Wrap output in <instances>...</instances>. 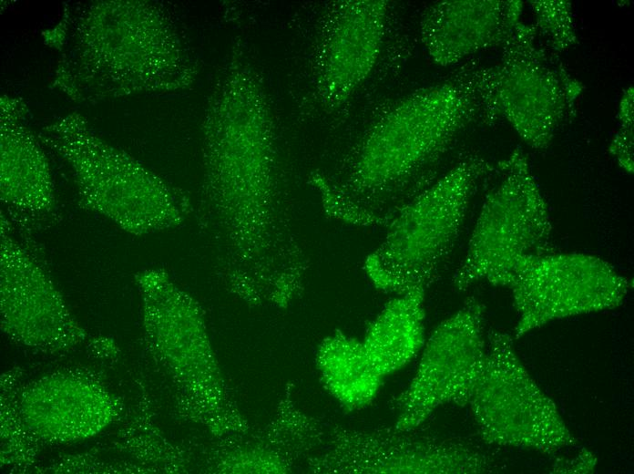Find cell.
Returning a JSON list of instances; mask_svg holds the SVG:
<instances>
[{
    "instance_id": "1",
    "label": "cell",
    "mask_w": 634,
    "mask_h": 474,
    "mask_svg": "<svg viewBox=\"0 0 634 474\" xmlns=\"http://www.w3.org/2000/svg\"><path fill=\"white\" fill-rule=\"evenodd\" d=\"M198 224L231 294L286 308L305 287L309 258L294 222L265 92H214L203 127Z\"/></svg>"
},
{
    "instance_id": "2",
    "label": "cell",
    "mask_w": 634,
    "mask_h": 474,
    "mask_svg": "<svg viewBox=\"0 0 634 474\" xmlns=\"http://www.w3.org/2000/svg\"><path fill=\"white\" fill-rule=\"evenodd\" d=\"M476 120L482 104L469 67L388 104L309 182L329 217L388 225L436 180L442 160Z\"/></svg>"
},
{
    "instance_id": "3",
    "label": "cell",
    "mask_w": 634,
    "mask_h": 474,
    "mask_svg": "<svg viewBox=\"0 0 634 474\" xmlns=\"http://www.w3.org/2000/svg\"><path fill=\"white\" fill-rule=\"evenodd\" d=\"M72 116L43 129L39 139L68 164L79 205L141 236L180 225L192 212L179 188L97 138Z\"/></svg>"
},
{
    "instance_id": "4",
    "label": "cell",
    "mask_w": 634,
    "mask_h": 474,
    "mask_svg": "<svg viewBox=\"0 0 634 474\" xmlns=\"http://www.w3.org/2000/svg\"><path fill=\"white\" fill-rule=\"evenodd\" d=\"M494 170L468 155L398 212L363 264L376 289L425 294L456 244L480 181Z\"/></svg>"
},
{
    "instance_id": "5",
    "label": "cell",
    "mask_w": 634,
    "mask_h": 474,
    "mask_svg": "<svg viewBox=\"0 0 634 474\" xmlns=\"http://www.w3.org/2000/svg\"><path fill=\"white\" fill-rule=\"evenodd\" d=\"M498 63L473 68L482 121L506 120L532 149H546L573 119L584 86L545 47L532 24L520 22Z\"/></svg>"
},
{
    "instance_id": "6",
    "label": "cell",
    "mask_w": 634,
    "mask_h": 474,
    "mask_svg": "<svg viewBox=\"0 0 634 474\" xmlns=\"http://www.w3.org/2000/svg\"><path fill=\"white\" fill-rule=\"evenodd\" d=\"M498 171L452 278L459 291L478 282L503 286L519 258L556 252L548 206L527 157L515 150Z\"/></svg>"
},
{
    "instance_id": "7",
    "label": "cell",
    "mask_w": 634,
    "mask_h": 474,
    "mask_svg": "<svg viewBox=\"0 0 634 474\" xmlns=\"http://www.w3.org/2000/svg\"><path fill=\"white\" fill-rule=\"evenodd\" d=\"M467 405L481 438L488 444L551 455L577 443L556 404L523 366L506 333L487 332L484 364Z\"/></svg>"
},
{
    "instance_id": "8",
    "label": "cell",
    "mask_w": 634,
    "mask_h": 474,
    "mask_svg": "<svg viewBox=\"0 0 634 474\" xmlns=\"http://www.w3.org/2000/svg\"><path fill=\"white\" fill-rule=\"evenodd\" d=\"M503 286L513 296L519 338L554 320L617 308L630 283L600 257L553 252L519 258Z\"/></svg>"
},
{
    "instance_id": "9",
    "label": "cell",
    "mask_w": 634,
    "mask_h": 474,
    "mask_svg": "<svg viewBox=\"0 0 634 474\" xmlns=\"http://www.w3.org/2000/svg\"><path fill=\"white\" fill-rule=\"evenodd\" d=\"M394 427L366 429L334 426L321 452L306 459L313 473L476 474L493 469L490 458L462 441Z\"/></svg>"
},
{
    "instance_id": "10",
    "label": "cell",
    "mask_w": 634,
    "mask_h": 474,
    "mask_svg": "<svg viewBox=\"0 0 634 474\" xmlns=\"http://www.w3.org/2000/svg\"><path fill=\"white\" fill-rule=\"evenodd\" d=\"M389 2L329 3L319 17L309 60L314 104L326 113L341 109L378 68L388 39Z\"/></svg>"
},
{
    "instance_id": "11",
    "label": "cell",
    "mask_w": 634,
    "mask_h": 474,
    "mask_svg": "<svg viewBox=\"0 0 634 474\" xmlns=\"http://www.w3.org/2000/svg\"><path fill=\"white\" fill-rule=\"evenodd\" d=\"M484 314L469 298L433 331L414 377L389 401L395 428L417 429L439 407L468 404L485 360Z\"/></svg>"
},
{
    "instance_id": "12",
    "label": "cell",
    "mask_w": 634,
    "mask_h": 474,
    "mask_svg": "<svg viewBox=\"0 0 634 474\" xmlns=\"http://www.w3.org/2000/svg\"><path fill=\"white\" fill-rule=\"evenodd\" d=\"M33 250L1 213V312L4 329L31 343L65 342L81 331Z\"/></svg>"
},
{
    "instance_id": "13",
    "label": "cell",
    "mask_w": 634,
    "mask_h": 474,
    "mask_svg": "<svg viewBox=\"0 0 634 474\" xmlns=\"http://www.w3.org/2000/svg\"><path fill=\"white\" fill-rule=\"evenodd\" d=\"M517 0H445L430 5L420 20L421 41L443 67L481 50L502 47L522 22Z\"/></svg>"
},
{
    "instance_id": "14",
    "label": "cell",
    "mask_w": 634,
    "mask_h": 474,
    "mask_svg": "<svg viewBox=\"0 0 634 474\" xmlns=\"http://www.w3.org/2000/svg\"><path fill=\"white\" fill-rule=\"evenodd\" d=\"M3 213L27 237L55 222L57 207L48 161L39 141L19 121H1Z\"/></svg>"
},
{
    "instance_id": "15",
    "label": "cell",
    "mask_w": 634,
    "mask_h": 474,
    "mask_svg": "<svg viewBox=\"0 0 634 474\" xmlns=\"http://www.w3.org/2000/svg\"><path fill=\"white\" fill-rule=\"evenodd\" d=\"M315 365L321 385L349 413L370 406L383 379L371 363L362 341L341 330L318 345Z\"/></svg>"
},
{
    "instance_id": "16",
    "label": "cell",
    "mask_w": 634,
    "mask_h": 474,
    "mask_svg": "<svg viewBox=\"0 0 634 474\" xmlns=\"http://www.w3.org/2000/svg\"><path fill=\"white\" fill-rule=\"evenodd\" d=\"M424 295V293L397 295L368 325L362 343L382 376L400 370L423 347Z\"/></svg>"
},
{
    "instance_id": "17",
    "label": "cell",
    "mask_w": 634,
    "mask_h": 474,
    "mask_svg": "<svg viewBox=\"0 0 634 474\" xmlns=\"http://www.w3.org/2000/svg\"><path fill=\"white\" fill-rule=\"evenodd\" d=\"M529 3L534 15L532 25L545 47L558 54L577 43L572 5L569 1L533 0Z\"/></svg>"
},
{
    "instance_id": "18",
    "label": "cell",
    "mask_w": 634,
    "mask_h": 474,
    "mask_svg": "<svg viewBox=\"0 0 634 474\" xmlns=\"http://www.w3.org/2000/svg\"><path fill=\"white\" fill-rule=\"evenodd\" d=\"M633 128L634 122H619V129L609 146V153L628 173L633 172Z\"/></svg>"
}]
</instances>
